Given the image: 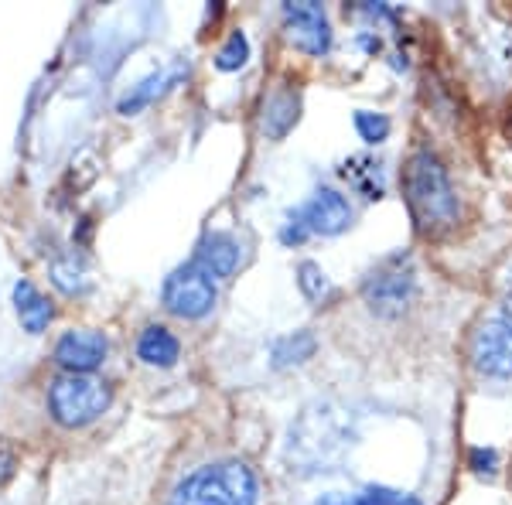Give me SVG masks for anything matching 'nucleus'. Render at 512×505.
<instances>
[{"mask_svg": "<svg viewBox=\"0 0 512 505\" xmlns=\"http://www.w3.org/2000/svg\"><path fill=\"white\" fill-rule=\"evenodd\" d=\"M110 407V386L93 376H69L55 379L48 389V410L62 427H86L96 417H103Z\"/></svg>", "mask_w": 512, "mask_h": 505, "instance_id": "nucleus-4", "label": "nucleus"}, {"mask_svg": "<svg viewBox=\"0 0 512 505\" xmlns=\"http://www.w3.org/2000/svg\"><path fill=\"white\" fill-rule=\"evenodd\" d=\"M14 308H18L24 331H31V335H41L48 328V321H52V304L38 294V287L31 280H21L14 287Z\"/></svg>", "mask_w": 512, "mask_h": 505, "instance_id": "nucleus-13", "label": "nucleus"}, {"mask_svg": "<svg viewBox=\"0 0 512 505\" xmlns=\"http://www.w3.org/2000/svg\"><path fill=\"white\" fill-rule=\"evenodd\" d=\"M472 366L489 379H512V325L506 318L485 321L475 331Z\"/></svg>", "mask_w": 512, "mask_h": 505, "instance_id": "nucleus-8", "label": "nucleus"}, {"mask_svg": "<svg viewBox=\"0 0 512 505\" xmlns=\"http://www.w3.org/2000/svg\"><path fill=\"white\" fill-rule=\"evenodd\" d=\"M137 355L147 362V366L171 369L178 362V355H181V342L164 325H151V328H144V335H140Z\"/></svg>", "mask_w": 512, "mask_h": 505, "instance_id": "nucleus-12", "label": "nucleus"}, {"mask_svg": "<svg viewBox=\"0 0 512 505\" xmlns=\"http://www.w3.org/2000/svg\"><path fill=\"white\" fill-rule=\"evenodd\" d=\"M414 270L410 263H403V256H393V260H383L379 267L369 273L366 280V301L376 314H400L414 297Z\"/></svg>", "mask_w": 512, "mask_h": 505, "instance_id": "nucleus-7", "label": "nucleus"}, {"mask_svg": "<svg viewBox=\"0 0 512 505\" xmlns=\"http://www.w3.org/2000/svg\"><path fill=\"white\" fill-rule=\"evenodd\" d=\"M106 359V338L99 331H65L55 345V362L62 369L76 372V376H86L96 366H103Z\"/></svg>", "mask_w": 512, "mask_h": 505, "instance_id": "nucleus-10", "label": "nucleus"}, {"mask_svg": "<svg viewBox=\"0 0 512 505\" xmlns=\"http://www.w3.org/2000/svg\"><path fill=\"white\" fill-rule=\"evenodd\" d=\"M216 297H219L216 280L202 267H195V263L175 270L164 280V304H168V311L178 314V318H188V321L205 318V314L216 308Z\"/></svg>", "mask_w": 512, "mask_h": 505, "instance_id": "nucleus-6", "label": "nucleus"}, {"mask_svg": "<svg viewBox=\"0 0 512 505\" xmlns=\"http://www.w3.org/2000/svg\"><path fill=\"white\" fill-rule=\"evenodd\" d=\"M181 79V72H175V76H161V72H154V76H147L140 86H134V93L130 96H123L120 99V113H137V110H144V106H151L154 99H158L164 89L171 86V82H178Z\"/></svg>", "mask_w": 512, "mask_h": 505, "instance_id": "nucleus-17", "label": "nucleus"}, {"mask_svg": "<svg viewBox=\"0 0 512 505\" xmlns=\"http://www.w3.org/2000/svg\"><path fill=\"white\" fill-rule=\"evenodd\" d=\"M14 468H18V458H14L11 451H4V447H0V485H4L7 478L14 475Z\"/></svg>", "mask_w": 512, "mask_h": 505, "instance_id": "nucleus-23", "label": "nucleus"}, {"mask_svg": "<svg viewBox=\"0 0 512 505\" xmlns=\"http://www.w3.org/2000/svg\"><path fill=\"white\" fill-rule=\"evenodd\" d=\"M246 59H250V41H246L243 31H236V35H229L226 45L219 48L216 65L222 72H236V69H243Z\"/></svg>", "mask_w": 512, "mask_h": 505, "instance_id": "nucleus-20", "label": "nucleus"}, {"mask_svg": "<svg viewBox=\"0 0 512 505\" xmlns=\"http://www.w3.org/2000/svg\"><path fill=\"white\" fill-rule=\"evenodd\" d=\"M403 192H407L410 215L420 233H444L458 219V198H454L451 178L431 151H414L407 161Z\"/></svg>", "mask_w": 512, "mask_h": 505, "instance_id": "nucleus-1", "label": "nucleus"}, {"mask_svg": "<svg viewBox=\"0 0 512 505\" xmlns=\"http://www.w3.org/2000/svg\"><path fill=\"white\" fill-rule=\"evenodd\" d=\"M468 461H472V471H475V475H492L495 465H499V454H495L492 447H472Z\"/></svg>", "mask_w": 512, "mask_h": 505, "instance_id": "nucleus-22", "label": "nucleus"}, {"mask_svg": "<svg viewBox=\"0 0 512 505\" xmlns=\"http://www.w3.org/2000/svg\"><path fill=\"white\" fill-rule=\"evenodd\" d=\"M502 318H506L509 325H512V297H509V304H506V314H502Z\"/></svg>", "mask_w": 512, "mask_h": 505, "instance_id": "nucleus-24", "label": "nucleus"}, {"mask_svg": "<svg viewBox=\"0 0 512 505\" xmlns=\"http://www.w3.org/2000/svg\"><path fill=\"white\" fill-rule=\"evenodd\" d=\"M297 110H301V103H297V96L291 93H277L274 99L267 103V110H263V130H267V137H287V130L297 123Z\"/></svg>", "mask_w": 512, "mask_h": 505, "instance_id": "nucleus-16", "label": "nucleus"}, {"mask_svg": "<svg viewBox=\"0 0 512 505\" xmlns=\"http://www.w3.org/2000/svg\"><path fill=\"white\" fill-rule=\"evenodd\" d=\"M352 222V209L345 202V195H338L335 188H318L308 202L297 212H291L284 233V243H304L308 236H338L345 233Z\"/></svg>", "mask_w": 512, "mask_h": 505, "instance_id": "nucleus-5", "label": "nucleus"}, {"mask_svg": "<svg viewBox=\"0 0 512 505\" xmlns=\"http://www.w3.org/2000/svg\"><path fill=\"white\" fill-rule=\"evenodd\" d=\"M315 505H420V502L407 492H396V488L369 485L352 495H328V499H321Z\"/></svg>", "mask_w": 512, "mask_h": 505, "instance_id": "nucleus-14", "label": "nucleus"}, {"mask_svg": "<svg viewBox=\"0 0 512 505\" xmlns=\"http://www.w3.org/2000/svg\"><path fill=\"white\" fill-rule=\"evenodd\" d=\"M171 505H256V478L243 461L205 465L175 488Z\"/></svg>", "mask_w": 512, "mask_h": 505, "instance_id": "nucleus-3", "label": "nucleus"}, {"mask_svg": "<svg viewBox=\"0 0 512 505\" xmlns=\"http://www.w3.org/2000/svg\"><path fill=\"white\" fill-rule=\"evenodd\" d=\"M297 287H301V294L308 301H325L332 294V284H328V277L321 273L318 263H301L297 267Z\"/></svg>", "mask_w": 512, "mask_h": 505, "instance_id": "nucleus-19", "label": "nucleus"}, {"mask_svg": "<svg viewBox=\"0 0 512 505\" xmlns=\"http://www.w3.org/2000/svg\"><path fill=\"white\" fill-rule=\"evenodd\" d=\"M195 267H202L212 280L233 277V270L239 267V246L233 236L226 233H209L198 243L195 250Z\"/></svg>", "mask_w": 512, "mask_h": 505, "instance_id": "nucleus-11", "label": "nucleus"}, {"mask_svg": "<svg viewBox=\"0 0 512 505\" xmlns=\"http://www.w3.org/2000/svg\"><path fill=\"white\" fill-rule=\"evenodd\" d=\"M342 178H349V185L366 198H383V171L369 157H349L342 164Z\"/></svg>", "mask_w": 512, "mask_h": 505, "instance_id": "nucleus-15", "label": "nucleus"}, {"mask_svg": "<svg viewBox=\"0 0 512 505\" xmlns=\"http://www.w3.org/2000/svg\"><path fill=\"white\" fill-rule=\"evenodd\" d=\"M315 349H318V342L308 331L287 335L274 345V366H301V362H308L311 355H315Z\"/></svg>", "mask_w": 512, "mask_h": 505, "instance_id": "nucleus-18", "label": "nucleus"}, {"mask_svg": "<svg viewBox=\"0 0 512 505\" xmlns=\"http://www.w3.org/2000/svg\"><path fill=\"white\" fill-rule=\"evenodd\" d=\"M352 444V427L349 420L342 417V410L335 407H311L304 410V417L291 427V444H287V454L304 468H325L332 461L342 458Z\"/></svg>", "mask_w": 512, "mask_h": 505, "instance_id": "nucleus-2", "label": "nucleus"}, {"mask_svg": "<svg viewBox=\"0 0 512 505\" xmlns=\"http://www.w3.org/2000/svg\"><path fill=\"white\" fill-rule=\"evenodd\" d=\"M355 130H359V137L366 140V144H383L386 134H390V120H386L383 113L359 110L355 113Z\"/></svg>", "mask_w": 512, "mask_h": 505, "instance_id": "nucleus-21", "label": "nucleus"}, {"mask_svg": "<svg viewBox=\"0 0 512 505\" xmlns=\"http://www.w3.org/2000/svg\"><path fill=\"white\" fill-rule=\"evenodd\" d=\"M287 38L294 48L308 55H325L332 48V24H328L325 11L318 4H284Z\"/></svg>", "mask_w": 512, "mask_h": 505, "instance_id": "nucleus-9", "label": "nucleus"}]
</instances>
